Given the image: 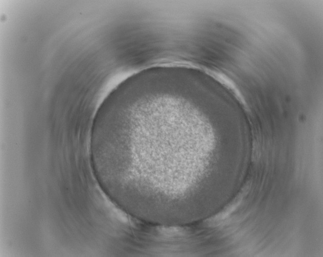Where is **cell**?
Returning a JSON list of instances; mask_svg holds the SVG:
<instances>
[{
	"mask_svg": "<svg viewBox=\"0 0 323 257\" xmlns=\"http://www.w3.org/2000/svg\"><path fill=\"white\" fill-rule=\"evenodd\" d=\"M247 190L248 189L245 188L222 212L209 219L207 224L209 226H216L227 217L241 203L243 197L247 193Z\"/></svg>",
	"mask_w": 323,
	"mask_h": 257,
	"instance_id": "6da1fadb",
	"label": "cell"
}]
</instances>
